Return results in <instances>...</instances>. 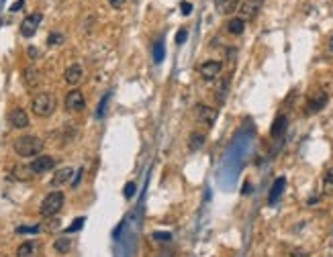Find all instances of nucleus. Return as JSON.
<instances>
[{"label":"nucleus","mask_w":333,"mask_h":257,"mask_svg":"<svg viewBox=\"0 0 333 257\" xmlns=\"http://www.w3.org/2000/svg\"><path fill=\"white\" fill-rule=\"evenodd\" d=\"M13 149L18 157H37L43 151V141L35 135H23L18 139H15Z\"/></svg>","instance_id":"1"},{"label":"nucleus","mask_w":333,"mask_h":257,"mask_svg":"<svg viewBox=\"0 0 333 257\" xmlns=\"http://www.w3.org/2000/svg\"><path fill=\"white\" fill-rule=\"evenodd\" d=\"M55 108H57V100H55V96L50 94V92L37 94V96L33 98V102H31V111H33L37 116H41V118L51 116V114L55 112Z\"/></svg>","instance_id":"2"},{"label":"nucleus","mask_w":333,"mask_h":257,"mask_svg":"<svg viewBox=\"0 0 333 257\" xmlns=\"http://www.w3.org/2000/svg\"><path fill=\"white\" fill-rule=\"evenodd\" d=\"M64 202H66L64 192L53 190V192H50V194H47L45 198H43L39 212H41V216H45V219H53V216L64 209Z\"/></svg>","instance_id":"3"},{"label":"nucleus","mask_w":333,"mask_h":257,"mask_svg":"<svg viewBox=\"0 0 333 257\" xmlns=\"http://www.w3.org/2000/svg\"><path fill=\"white\" fill-rule=\"evenodd\" d=\"M262 6H264V0H243L239 6V18L243 23L253 21V18L260 15Z\"/></svg>","instance_id":"4"},{"label":"nucleus","mask_w":333,"mask_h":257,"mask_svg":"<svg viewBox=\"0 0 333 257\" xmlns=\"http://www.w3.org/2000/svg\"><path fill=\"white\" fill-rule=\"evenodd\" d=\"M64 104H66V111L80 112V111H84V106H86V98H84V94L80 90H78V88H74V90H70L66 94Z\"/></svg>","instance_id":"5"},{"label":"nucleus","mask_w":333,"mask_h":257,"mask_svg":"<svg viewBox=\"0 0 333 257\" xmlns=\"http://www.w3.org/2000/svg\"><path fill=\"white\" fill-rule=\"evenodd\" d=\"M41 21H43V15L41 13H33V15H27L25 18H23V23H21V35L23 37H33L35 33H37V29H39V25H41Z\"/></svg>","instance_id":"6"},{"label":"nucleus","mask_w":333,"mask_h":257,"mask_svg":"<svg viewBox=\"0 0 333 257\" xmlns=\"http://www.w3.org/2000/svg\"><path fill=\"white\" fill-rule=\"evenodd\" d=\"M221 70H223V64H221V62H217V59H209V62L200 64L199 74H200L202 80L211 82V80H215V78H219Z\"/></svg>","instance_id":"7"},{"label":"nucleus","mask_w":333,"mask_h":257,"mask_svg":"<svg viewBox=\"0 0 333 257\" xmlns=\"http://www.w3.org/2000/svg\"><path fill=\"white\" fill-rule=\"evenodd\" d=\"M33 174H45V172H51L55 167V157L51 155H37L35 160L29 163Z\"/></svg>","instance_id":"8"},{"label":"nucleus","mask_w":333,"mask_h":257,"mask_svg":"<svg viewBox=\"0 0 333 257\" xmlns=\"http://www.w3.org/2000/svg\"><path fill=\"white\" fill-rule=\"evenodd\" d=\"M194 116H197V121L207 125V127H213V123L217 121V111L207 104H197L194 106Z\"/></svg>","instance_id":"9"},{"label":"nucleus","mask_w":333,"mask_h":257,"mask_svg":"<svg viewBox=\"0 0 333 257\" xmlns=\"http://www.w3.org/2000/svg\"><path fill=\"white\" fill-rule=\"evenodd\" d=\"M327 100H329L327 92H323V90L311 92V94H309V102H307V111H309V112H319L321 108L327 104Z\"/></svg>","instance_id":"10"},{"label":"nucleus","mask_w":333,"mask_h":257,"mask_svg":"<svg viewBox=\"0 0 333 257\" xmlns=\"http://www.w3.org/2000/svg\"><path fill=\"white\" fill-rule=\"evenodd\" d=\"M70 182H74V170L72 167H60V170L53 174L50 184H51V188H62V186L70 184Z\"/></svg>","instance_id":"11"},{"label":"nucleus","mask_w":333,"mask_h":257,"mask_svg":"<svg viewBox=\"0 0 333 257\" xmlns=\"http://www.w3.org/2000/svg\"><path fill=\"white\" fill-rule=\"evenodd\" d=\"M8 123L13 128H27L29 127V114L23 108H13L11 114H8Z\"/></svg>","instance_id":"12"},{"label":"nucleus","mask_w":333,"mask_h":257,"mask_svg":"<svg viewBox=\"0 0 333 257\" xmlns=\"http://www.w3.org/2000/svg\"><path fill=\"white\" fill-rule=\"evenodd\" d=\"M64 80L70 84V86H78V84L84 80V70H82V65H78V64L70 65V67L66 70V74H64Z\"/></svg>","instance_id":"13"},{"label":"nucleus","mask_w":333,"mask_h":257,"mask_svg":"<svg viewBox=\"0 0 333 257\" xmlns=\"http://www.w3.org/2000/svg\"><path fill=\"white\" fill-rule=\"evenodd\" d=\"M41 251V245L37 241H25L17 247V257H37Z\"/></svg>","instance_id":"14"},{"label":"nucleus","mask_w":333,"mask_h":257,"mask_svg":"<svg viewBox=\"0 0 333 257\" xmlns=\"http://www.w3.org/2000/svg\"><path fill=\"white\" fill-rule=\"evenodd\" d=\"M284 186H286V177H284V176L276 177V182H274L272 188H270L268 204H276V202L280 200V196H282V192H284Z\"/></svg>","instance_id":"15"},{"label":"nucleus","mask_w":333,"mask_h":257,"mask_svg":"<svg viewBox=\"0 0 333 257\" xmlns=\"http://www.w3.org/2000/svg\"><path fill=\"white\" fill-rule=\"evenodd\" d=\"M23 82L27 88H37L39 82H41V72L37 70V67H27V70L23 72Z\"/></svg>","instance_id":"16"},{"label":"nucleus","mask_w":333,"mask_h":257,"mask_svg":"<svg viewBox=\"0 0 333 257\" xmlns=\"http://www.w3.org/2000/svg\"><path fill=\"white\" fill-rule=\"evenodd\" d=\"M286 127H288V118L284 116V114H280V116H276V121L272 123V128H270V135L274 137V139H280V137L286 133Z\"/></svg>","instance_id":"17"},{"label":"nucleus","mask_w":333,"mask_h":257,"mask_svg":"<svg viewBox=\"0 0 333 257\" xmlns=\"http://www.w3.org/2000/svg\"><path fill=\"white\" fill-rule=\"evenodd\" d=\"M239 0H215V11L219 15H229L237 8Z\"/></svg>","instance_id":"18"},{"label":"nucleus","mask_w":333,"mask_h":257,"mask_svg":"<svg viewBox=\"0 0 333 257\" xmlns=\"http://www.w3.org/2000/svg\"><path fill=\"white\" fill-rule=\"evenodd\" d=\"M243 31H246V23H243L239 16L229 18V23H227V33L229 35H241Z\"/></svg>","instance_id":"19"},{"label":"nucleus","mask_w":333,"mask_h":257,"mask_svg":"<svg viewBox=\"0 0 333 257\" xmlns=\"http://www.w3.org/2000/svg\"><path fill=\"white\" fill-rule=\"evenodd\" d=\"M53 249H55V253H60V255L70 253L72 251V241L67 239V237H60V239L53 241Z\"/></svg>","instance_id":"20"},{"label":"nucleus","mask_w":333,"mask_h":257,"mask_svg":"<svg viewBox=\"0 0 333 257\" xmlns=\"http://www.w3.org/2000/svg\"><path fill=\"white\" fill-rule=\"evenodd\" d=\"M204 141H207V137H204L202 133H192V135L188 137V147H190V151H199V149H202Z\"/></svg>","instance_id":"21"},{"label":"nucleus","mask_w":333,"mask_h":257,"mask_svg":"<svg viewBox=\"0 0 333 257\" xmlns=\"http://www.w3.org/2000/svg\"><path fill=\"white\" fill-rule=\"evenodd\" d=\"M323 194L333 196V172H327L323 176Z\"/></svg>","instance_id":"22"},{"label":"nucleus","mask_w":333,"mask_h":257,"mask_svg":"<svg viewBox=\"0 0 333 257\" xmlns=\"http://www.w3.org/2000/svg\"><path fill=\"white\" fill-rule=\"evenodd\" d=\"M13 174L18 177V180H29V177L33 176V172H31V167H29V165H17L13 170Z\"/></svg>","instance_id":"23"},{"label":"nucleus","mask_w":333,"mask_h":257,"mask_svg":"<svg viewBox=\"0 0 333 257\" xmlns=\"http://www.w3.org/2000/svg\"><path fill=\"white\" fill-rule=\"evenodd\" d=\"M60 43H64V35L60 31H53L50 37H47V45L50 47H57Z\"/></svg>","instance_id":"24"},{"label":"nucleus","mask_w":333,"mask_h":257,"mask_svg":"<svg viewBox=\"0 0 333 257\" xmlns=\"http://www.w3.org/2000/svg\"><path fill=\"white\" fill-rule=\"evenodd\" d=\"M41 231V226L39 225H33V226H17V233L18 235H25V233H39Z\"/></svg>","instance_id":"25"},{"label":"nucleus","mask_w":333,"mask_h":257,"mask_svg":"<svg viewBox=\"0 0 333 257\" xmlns=\"http://www.w3.org/2000/svg\"><path fill=\"white\" fill-rule=\"evenodd\" d=\"M164 55H166V51H164V45L162 43H158L155 45V49H153V57H155V62H164Z\"/></svg>","instance_id":"26"},{"label":"nucleus","mask_w":333,"mask_h":257,"mask_svg":"<svg viewBox=\"0 0 333 257\" xmlns=\"http://www.w3.org/2000/svg\"><path fill=\"white\" fill-rule=\"evenodd\" d=\"M106 104H109V94H104V98H102V100H100V104H99V111H96V116H99V118H102V116H104Z\"/></svg>","instance_id":"27"},{"label":"nucleus","mask_w":333,"mask_h":257,"mask_svg":"<svg viewBox=\"0 0 333 257\" xmlns=\"http://www.w3.org/2000/svg\"><path fill=\"white\" fill-rule=\"evenodd\" d=\"M153 239L155 241H162V243H168L172 239V235L170 233H153Z\"/></svg>","instance_id":"28"},{"label":"nucleus","mask_w":333,"mask_h":257,"mask_svg":"<svg viewBox=\"0 0 333 257\" xmlns=\"http://www.w3.org/2000/svg\"><path fill=\"white\" fill-rule=\"evenodd\" d=\"M186 39H188V31H186V29H180L178 35H176V43L182 45V43L186 41Z\"/></svg>","instance_id":"29"},{"label":"nucleus","mask_w":333,"mask_h":257,"mask_svg":"<svg viewBox=\"0 0 333 257\" xmlns=\"http://www.w3.org/2000/svg\"><path fill=\"white\" fill-rule=\"evenodd\" d=\"M82 225H84V219L80 216V219H76V221L72 223V226L67 229V233H72V231H80V229H82Z\"/></svg>","instance_id":"30"},{"label":"nucleus","mask_w":333,"mask_h":257,"mask_svg":"<svg viewBox=\"0 0 333 257\" xmlns=\"http://www.w3.org/2000/svg\"><path fill=\"white\" fill-rule=\"evenodd\" d=\"M180 11H182V15H184V16H188V15L192 13V4H190V2H186V0H184V2H180Z\"/></svg>","instance_id":"31"},{"label":"nucleus","mask_w":333,"mask_h":257,"mask_svg":"<svg viewBox=\"0 0 333 257\" xmlns=\"http://www.w3.org/2000/svg\"><path fill=\"white\" fill-rule=\"evenodd\" d=\"M133 194H135V184L129 182L125 186V196H127V198H133Z\"/></svg>","instance_id":"32"},{"label":"nucleus","mask_w":333,"mask_h":257,"mask_svg":"<svg viewBox=\"0 0 333 257\" xmlns=\"http://www.w3.org/2000/svg\"><path fill=\"white\" fill-rule=\"evenodd\" d=\"M25 6V0H17V2L11 6V13H17V11H21V8Z\"/></svg>","instance_id":"33"},{"label":"nucleus","mask_w":333,"mask_h":257,"mask_svg":"<svg viewBox=\"0 0 333 257\" xmlns=\"http://www.w3.org/2000/svg\"><path fill=\"white\" fill-rule=\"evenodd\" d=\"M290 257H309L307 251H300V249H292L290 251Z\"/></svg>","instance_id":"34"},{"label":"nucleus","mask_w":333,"mask_h":257,"mask_svg":"<svg viewBox=\"0 0 333 257\" xmlns=\"http://www.w3.org/2000/svg\"><path fill=\"white\" fill-rule=\"evenodd\" d=\"M111 6L113 8H123L125 6V0H111Z\"/></svg>","instance_id":"35"},{"label":"nucleus","mask_w":333,"mask_h":257,"mask_svg":"<svg viewBox=\"0 0 333 257\" xmlns=\"http://www.w3.org/2000/svg\"><path fill=\"white\" fill-rule=\"evenodd\" d=\"M29 55H31V57H37V55H39V51H37L35 47H29Z\"/></svg>","instance_id":"36"},{"label":"nucleus","mask_w":333,"mask_h":257,"mask_svg":"<svg viewBox=\"0 0 333 257\" xmlns=\"http://www.w3.org/2000/svg\"><path fill=\"white\" fill-rule=\"evenodd\" d=\"M329 49H331V51H333V37H331V41H329Z\"/></svg>","instance_id":"37"}]
</instances>
